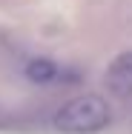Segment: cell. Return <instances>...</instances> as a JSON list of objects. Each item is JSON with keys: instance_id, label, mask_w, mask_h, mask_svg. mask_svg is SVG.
I'll return each mask as SVG.
<instances>
[{"instance_id": "obj_1", "label": "cell", "mask_w": 132, "mask_h": 134, "mask_svg": "<svg viewBox=\"0 0 132 134\" xmlns=\"http://www.w3.org/2000/svg\"><path fill=\"white\" fill-rule=\"evenodd\" d=\"M109 120H112V114H109V106H106L104 97L80 94V97H72L69 103H63L57 108L52 123L60 134H95L106 129Z\"/></svg>"}, {"instance_id": "obj_2", "label": "cell", "mask_w": 132, "mask_h": 134, "mask_svg": "<svg viewBox=\"0 0 132 134\" xmlns=\"http://www.w3.org/2000/svg\"><path fill=\"white\" fill-rule=\"evenodd\" d=\"M106 88L115 97H129L132 94V52L118 54L109 69H106Z\"/></svg>"}, {"instance_id": "obj_3", "label": "cell", "mask_w": 132, "mask_h": 134, "mask_svg": "<svg viewBox=\"0 0 132 134\" xmlns=\"http://www.w3.org/2000/svg\"><path fill=\"white\" fill-rule=\"evenodd\" d=\"M26 77L32 83H37V86H49V83H55L60 77V66L49 57H35V60L26 63Z\"/></svg>"}]
</instances>
